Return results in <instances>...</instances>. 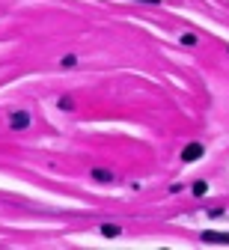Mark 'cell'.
I'll use <instances>...</instances> for the list:
<instances>
[{
  "label": "cell",
  "instance_id": "cell-1",
  "mask_svg": "<svg viewBox=\"0 0 229 250\" xmlns=\"http://www.w3.org/2000/svg\"><path fill=\"white\" fill-rule=\"evenodd\" d=\"M203 143H187L185 149H182V161L185 164H190V161H196V158H203Z\"/></svg>",
  "mask_w": 229,
  "mask_h": 250
},
{
  "label": "cell",
  "instance_id": "cell-2",
  "mask_svg": "<svg viewBox=\"0 0 229 250\" xmlns=\"http://www.w3.org/2000/svg\"><path fill=\"white\" fill-rule=\"evenodd\" d=\"M203 241L206 244H229V232H203Z\"/></svg>",
  "mask_w": 229,
  "mask_h": 250
},
{
  "label": "cell",
  "instance_id": "cell-3",
  "mask_svg": "<svg viewBox=\"0 0 229 250\" xmlns=\"http://www.w3.org/2000/svg\"><path fill=\"white\" fill-rule=\"evenodd\" d=\"M9 125H12V128H27V125H30V113H27V110L12 113V116H9Z\"/></svg>",
  "mask_w": 229,
  "mask_h": 250
},
{
  "label": "cell",
  "instance_id": "cell-4",
  "mask_svg": "<svg viewBox=\"0 0 229 250\" xmlns=\"http://www.w3.org/2000/svg\"><path fill=\"white\" fill-rule=\"evenodd\" d=\"M92 179H95V182H113L116 176H113V170H104V167H95V170H92Z\"/></svg>",
  "mask_w": 229,
  "mask_h": 250
},
{
  "label": "cell",
  "instance_id": "cell-5",
  "mask_svg": "<svg viewBox=\"0 0 229 250\" xmlns=\"http://www.w3.org/2000/svg\"><path fill=\"white\" fill-rule=\"evenodd\" d=\"M102 235H107V238H116V235H122V229H119L116 224H104V227H102Z\"/></svg>",
  "mask_w": 229,
  "mask_h": 250
},
{
  "label": "cell",
  "instance_id": "cell-6",
  "mask_svg": "<svg viewBox=\"0 0 229 250\" xmlns=\"http://www.w3.org/2000/svg\"><path fill=\"white\" fill-rule=\"evenodd\" d=\"M206 194H208V185L206 182H196L193 185V197H206Z\"/></svg>",
  "mask_w": 229,
  "mask_h": 250
},
{
  "label": "cell",
  "instance_id": "cell-7",
  "mask_svg": "<svg viewBox=\"0 0 229 250\" xmlns=\"http://www.w3.org/2000/svg\"><path fill=\"white\" fill-rule=\"evenodd\" d=\"M182 45H196V36L193 33H182Z\"/></svg>",
  "mask_w": 229,
  "mask_h": 250
},
{
  "label": "cell",
  "instance_id": "cell-8",
  "mask_svg": "<svg viewBox=\"0 0 229 250\" xmlns=\"http://www.w3.org/2000/svg\"><path fill=\"white\" fill-rule=\"evenodd\" d=\"M60 107H62V110H72L75 102H72V99H60Z\"/></svg>",
  "mask_w": 229,
  "mask_h": 250
},
{
  "label": "cell",
  "instance_id": "cell-9",
  "mask_svg": "<svg viewBox=\"0 0 229 250\" xmlns=\"http://www.w3.org/2000/svg\"><path fill=\"white\" fill-rule=\"evenodd\" d=\"M75 62H78V60H75L72 54H69V57H62V66H65V69H72V66H75Z\"/></svg>",
  "mask_w": 229,
  "mask_h": 250
},
{
  "label": "cell",
  "instance_id": "cell-10",
  "mask_svg": "<svg viewBox=\"0 0 229 250\" xmlns=\"http://www.w3.org/2000/svg\"><path fill=\"white\" fill-rule=\"evenodd\" d=\"M137 3H161V0H137Z\"/></svg>",
  "mask_w": 229,
  "mask_h": 250
}]
</instances>
